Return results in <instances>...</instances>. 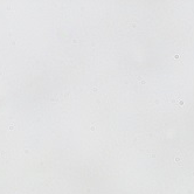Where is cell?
Masks as SVG:
<instances>
[{
  "mask_svg": "<svg viewBox=\"0 0 194 194\" xmlns=\"http://www.w3.org/2000/svg\"><path fill=\"white\" fill-rule=\"evenodd\" d=\"M181 157H182V156H181V152L179 151L178 154H177V158H176V162L179 164V166H182V160H181Z\"/></svg>",
  "mask_w": 194,
  "mask_h": 194,
  "instance_id": "7a4b0ae2",
  "label": "cell"
},
{
  "mask_svg": "<svg viewBox=\"0 0 194 194\" xmlns=\"http://www.w3.org/2000/svg\"><path fill=\"white\" fill-rule=\"evenodd\" d=\"M172 102H173L177 110H187L190 108V104H187V102L185 101V98L182 97L181 94L174 95V98L172 99Z\"/></svg>",
  "mask_w": 194,
  "mask_h": 194,
  "instance_id": "6da1fadb",
  "label": "cell"
}]
</instances>
